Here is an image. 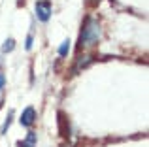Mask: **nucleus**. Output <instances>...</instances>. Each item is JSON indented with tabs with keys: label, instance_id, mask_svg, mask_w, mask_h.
<instances>
[{
	"label": "nucleus",
	"instance_id": "nucleus-10",
	"mask_svg": "<svg viewBox=\"0 0 149 147\" xmlns=\"http://www.w3.org/2000/svg\"><path fill=\"white\" fill-rule=\"evenodd\" d=\"M25 47H26V49H30V47H32V36H30V34L26 36V45H25Z\"/></svg>",
	"mask_w": 149,
	"mask_h": 147
},
{
	"label": "nucleus",
	"instance_id": "nucleus-12",
	"mask_svg": "<svg viewBox=\"0 0 149 147\" xmlns=\"http://www.w3.org/2000/svg\"><path fill=\"white\" fill-rule=\"evenodd\" d=\"M102 0H89V6H98Z\"/></svg>",
	"mask_w": 149,
	"mask_h": 147
},
{
	"label": "nucleus",
	"instance_id": "nucleus-5",
	"mask_svg": "<svg viewBox=\"0 0 149 147\" xmlns=\"http://www.w3.org/2000/svg\"><path fill=\"white\" fill-rule=\"evenodd\" d=\"M58 125H61V134H62V136H68V132H70V126L66 125L64 113H58Z\"/></svg>",
	"mask_w": 149,
	"mask_h": 147
},
{
	"label": "nucleus",
	"instance_id": "nucleus-3",
	"mask_svg": "<svg viewBox=\"0 0 149 147\" xmlns=\"http://www.w3.org/2000/svg\"><path fill=\"white\" fill-rule=\"evenodd\" d=\"M21 125L23 126H32L34 125V121H36V110H34L32 106H29V107H25V111L21 113Z\"/></svg>",
	"mask_w": 149,
	"mask_h": 147
},
{
	"label": "nucleus",
	"instance_id": "nucleus-11",
	"mask_svg": "<svg viewBox=\"0 0 149 147\" xmlns=\"http://www.w3.org/2000/svg\"><path fill=\"white\" fill-rule=\"evenodd\" d=\"M4 83H6V79H4V74L0 72V91L4 89Z\"/></svg>",
	"mask_w": 149,
	"mask_h": 147
},
{
	"label": "nucleus",
	"instance_id": "nucleus-6",
	"mask_svg": "<svg viewBox=\"0 0 149 147\" xmlns=\"http://www.w3.org/2000/svg\"><path fill=\"white\" fill-rule=\"evenodd\" d=\"M68 51H70V40H64L61 44V47H58V55L66 57V55H68Z\"/></svg>",
	"mask_w": 149,
	"mask_h": 147
},
{
	"label": "nucleus",
	"instance_id": "nucleus-9",
	"mask_svg": "<svg viewBox=\"0 0 149 147\" xmlns=\"http://www.w3.org/2000/svg\"><path fill=\"white\" fill-rule=\"evenodd\" d=\"M11 125V113L8 115V119H6V123H4V126H2V134H6V130H8V126Z\"/></svg>",
	"mask_w": 149,
	"mask_h": 147
},
{
	"label": "nucleus",
	"instance_id": "nucleus-7",
	"mask_svg": "<svg viewBox=\"0 0 149 147\" xmlns=\"http://www.w3.org/2000/svg\"><path fill=\"white\" fill-rule=\"evenodd\" d=\"M91 59H93V57H79V60H77V64H76V68H74V72H77L81 66L85 68L89 62H91Z\"/></svg>",
	"mask_w": 149,
	"mask_h": 147
},
{
	"label": "nucleus",
	"instance_id": "nucleus-2",
	"mask_svg": "<svg viewBox=\"0 0 149 147\" xmlns=\"http://www.w3.org/2000/svg\"><path fill=\"white\" fill-rule=\"evenodd\" d=\"M36 17L40 19L42 23L49 21V17H51V2L49 0H40V2H36Z\"/></svg>",
	"mask_w": 149,
	"mask_h": 147
},
{
	"label": "nucleus",
	"instance_id": "nucleus-4",
	"mask_svg": "<svg viewBox=\"0 0 149 147\" xmlns=\"http://www.w3.org/2000/svg\"><path fill=\"white\" fill-rule=\"evenodd\" d=\"M19 147H36V134L29 132V136H26L25 140L19 141Z\"/></svg>",
	"mask_w": 149,
	"mask_h": 147
},
{
	"label": "nucleus",
	"instance_id": "nucleus-1",
	"mask_svg": "<svg viewBox=\"0 0 149 147\" xmlns=\"http://www.w3.org/2000/svg\"><path fill=\"white\" fill-rule=\"evenodd\" d=\"M102 38V26L96 19L93 17H87L83 25V30H81V36H79V47H93L100 42Z\"/></svg>",
	"mask_w": 149,
	"mask_h": 147
},
{
	"label": "nucleus",
	"instance_id": "nucleus-8",
	"mask_svg": "<svg viewBox=\"0 0 149 147\" xmlns=\"http://www.w3.org/2000/svg\"><path fill=\"white\" fill-rule=\"evenodd\" d=\"M13 47H15V42L10 38V40H6V42H4L2 51H4V53H10V51H13Z\"/></svg>",
	"mask_w": 149,
	"mask_h": 147
}]
</instances>
